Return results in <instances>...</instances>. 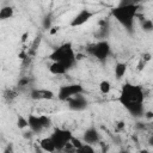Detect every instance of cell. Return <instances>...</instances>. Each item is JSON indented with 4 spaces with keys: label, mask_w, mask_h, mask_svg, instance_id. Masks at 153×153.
Instances as JSON below:
<instances>
[{
    "label": "cell",
    "mask_w": 153,
    "mask_h": 153,
    "mask_svg": "<svg viewBox=\"0 0 153 153\" xmlns=\"http://www.w3.org/2000/svg\"><path fill=\"white\" fill-rule=\"evenodd\" d=\"M127 72V63L124 62H117L116 66H115V69H114V73H115V76L117 80L122 79V76H124Z\"/></svg>",
    "instance_id": "cell-14"
},
{
    "label": "cell",
    "mask_w": 153,
    "mask_h": 153,
    "mask_svg": "<svg viewBox=\"0 0 153 153\" xmlns=\"http://www.w3.org/2000/svg\"><path fill=\"white\" fill-rule=\"evenodd\" d=\"M50 124H51L50 118L44 115H41V116L29 115L27 117V127L30 128L31 133H35V134H39L41 131H43V129L49 128Z\"/></svg>",
    "instance_id": "cell-5"
},
{
    "label": "cell",
    "mask_w": 153,
    "mask_h": 153,
    "mask_svg": "<svg viewBox=\"0 0 153 153\" xmlns=\"http://www.w3.org/2000/svg\"><path fill=\"white\" fill-rule=\"evenodd\" d=\"M140 5L133 4H120L116 7L111 8V16L128 31L131 32L134 27V20L137 14Z\"/></svg>",
    "instance_id": "cell-2"
},
{
    "label": "cell",
    "mask_w": 153,
    "mask_h": 153,
    "mask_svg": "<svg viewBox=\"0 0 153 153\" xmlns=\"http://www.w3.org/2000/svg\"><path fill=\"white\" fill-rule=\"evenodd\" d=\"M49 60L56 61L62 63L67 69H71L75 62H76V55L73 49V44L71 42H66L57 48H55L50 54H49Z\"/></svg>",
    "instance_id": "cell-3"
},
{
    "label": "cell",
    "mask_w": 153,
    "mask_h": 153,
    "mask_svg": "<svg viewBox=\"0 0 153 153\" xmlns=\"http://www.w3.org/2000/svg\"><path fill=\"white\" fill-rule=\"evenodd\" d=\"M143 99L145 93L141 86L134 85L130 82H126L122 86L121 93L118 96V102L133 115V116H142L143 115Z\"/></svg>",
    "instance_id": "cell-1"
},
{
    "label": "cell",
    "mask_w": 153,
    "mask_h": 153,
    "mask_svg": "<svg viewBox=\"0 0 153 153\" xmlns=\"http://www.w3.org/2000/svg\"><path fill=\"white\" fill-rule=\"evenodd\" d=\"M86 50L92 57H94L96 60H98L100 62H104L111 54V47H110L109 42L105 39L98 41L97 43L88 45Z\"/></svg>",
    "instance_id": "cell-4"
},
{
    "label": "cell",
    "mask_w": 153,
    "mask_h": 153,
    "mask_svg": "<svg viewBox=\"0 0 153 153\" xmlns=\"http://www.w3.org/2000/svg\"><path fill=\"white\" fill-rule=\"evenodd\" d=\"M82 141L85 143H90V145H94L97 142H99V133L94 127H90L88 129L85 130L84 135H82Z\"/></svg>",
    "instance_id": "cell-11"
},
{
    "label": "cell",
    "mask_w": 153,
    "mask_h": 153,
    "mask_svg": "<svg viewBox=\"0 0 153 153\" xmlns=\"http://www.w3.org/2000/svg\"><path fill=\"white\" fill-rule=\"evenodd\" d=\"M67 71H68V69H67L62 63L56 62V61H53L51 65L49 66V72H50L51 74H54V75H63V74L67 73Z\"/></svg>",
    "instance_id": "cell-12"
},
{
    "label": "cell",
    "mask_w": 153,
    "mask_h": 153,
    "mask_svg": "<svg viewBox=\"0 0 153 153\" xmlns=\"http://www.w3.org/2000/svg\"><path fill=\"white\" fill-rule=\"evenodd\" d=\"M99 91L103 93V94H108L110 91H111V84L110 81L108 80H103L99 82Z\"/></svg>",
    "instance_id": "cell-16"
},
{
    "label": "cell",
    "mask_w": 153,
    "mask_h": 153,
    "mask_svg": "<svg viewBox=\"0 0 153 153\" xmlns=\"http://www.w3.org/2000/svg\"><path fill=\"white\" fill-rule=\"evenodd\" d=\"M76 152H78V153H93V152H94V149H93L92 145L82 142V145L76 149Z\"/></svg>",
    "instance_id": "cell-17"
},
{
    "label": "cell",
    "mask_w": 153,
    "mask_h": 153,
    "mask_svg": "<svg viewBox=\"0 0 153 153\" xmlns=\"http://www.w3.org/2000/svg\"><path fill=\"white\" fill-rule=\"evenodd\" d=\"M66 102H68V108L71 110H74V111H81V110H85L88 105V102L86 100V98L81 94H76V96H73L72 98L67 99Z\"/></svg>",
    "instance_id": "cell-9"
},
{
    "label": "cell",
    "mask_w": 153,
    "mask_h": 153,
    "mask_svg": "<svg viewBox=\"0 0 153 153\" xmlns=\"http://www.w3.org/2000/svg\"><path fill=\"white\" fill-rule=\"evenodd\" d=\"M53 142H54V146H55V149L56 151H61L71 141V137H72V133L67 129H62V128H55L53 134L50 135Z\"/></svg>",
    "instance_id": "cell-6"
},
{
    "label": "cell",
    "mask_w": 153,
    "mask_h": 153,
    "mask_svg": "<svg viewBox=\"0 0 153 153\" xmlns=\"http://www.w3.org/2000/svg\"><path fill=\"white\" fill-rule=\"evenodd\" d=\"M17 126H18L19 129L26 128V127H27V118H25V117H23L22 115H19L18 118H17Z\"/></svg>",
    "instance_id": "cell-19"
},
{
    "label": "cell",
    "mask_w": 153,
    "mask_h": 153,
    "mask_svg": "<svg viewBox=\"0 0 153 153\" xmlns=\"http://www.w3.org/2000/svg\"><path fill=\"white\" fill-rule=\"evenodd\" d=\"M142 27H143V30H146V31H151V30L153 29V24H152V20H149V19H147V20H143Z\"/></svg>",
    "instance_id": "cell-20"
},
{
    "label": "cell",
    "mask_w": 153,
    "mask_h": 153,
    "mask_svg": "<svg viewBox=\"0 0 153 153\" xmlns=\"http://www.w3.org/2000/svg\"><path fill=\"white\" fill-rule=\"evenodd\" d=\"M39 146H41V148H42L43 151H45V152H55V151H56V149H55V146H54V142H53V140H51L50 136L43 137V139L39 141Z\"/></svg>",
    "instance_id": "cell-13"
},
{
    "label": "cell",
    "mask_w": 153,
    "mask_h": 153,
    "mask_svg": "<svg viewBox=\"0 0 153 153\" xmlns=\"http://www.w3.org/2000/svg\"><path fill=\"white\" fill-rule=\"evenodd\" d=\"M94 16V13L93 12H91L90 10H87V8H82V10H80L73 18H72V20H71V23H69V25L72 26V27H78V26H81V25H84L85 23H87L92 17Z\"/></svg>",
    "instance_id": "cell-8"
},
{
    "label": "cell",
    "mask_w": 153,
    "mask_h": 153,
    "mask_svg": "<svg viewBox=\"0 0 153 153\" xmlns=\"http://www.w3.org/2000/svg\"><path fill=\"white\" fill-rule=\"evenodd\" d=\"M14 14V10L12 6H4L0 8V20L11 19Z\"/></svg>",
    "instance_id": "cell-15"
},
{
    "label": "cell",
    "mask_w": 153,
    "mask_h": 153,
    "mask_svg": "<svg viewBox=\"0 0 153 153\" xmlns=\"http://www.w3.org/2000/svg\"><path fill=\"white\" fill-rule=\"evenodd\" d=\"M146 116H147V117H152V112H147Z\"/></svg>",
    "instance_id": "cell-22"
},
{
    "label": "cell",
    "mask_w": 153,
    "mask_h": 153,
    "mask_svg": "<svg viewBox=\"0 0 153 153\" xmlns=\"http://www.w3.org/2000/svg\"><path fill=\"white\" fill-rule=\"evenodd\" d=\"M84 93V88L81 85L79 84H69V85H62L59 87L57 91V99H60L61 102H66L67 99L72 98L73 96L76 94H82Z\"/></svg>",
    "instance_id": "cell-7"
},
{
    "label": "cell",
    "mask_w": 153,
    "mask_h": 153,
    "mask_svg": "<svg viewBox=\"0 0 153 153\" xmlns=\"http://www.w3.org/2000/svg\"><path fill=\"white\" fill-rule=\"evenodd\" d=\"M145 0H121V4H133V5H140Z\"/></svg>",
    "instance_id": "cell-21"
},
{
    "label": "cell",
    "mask_w": 153,
    "mask_h": 153,
    "mask_svg": "<svg viewBox=\"0 0 153 153\" xmlns=\"http://www.w3.org/2000/svg\"><path fill=\"white\" fill-rule=\"evenodd\" d=\"M17 91L16 90H13V88H10V90H6L5 91V93H4V97L7 99V100H12V99H14L16 97H17Z\"/></svg>",
    "instance_id": "cell-18"
},
{
    "label": "cell",
    "mask_w": 153,
    "mask_h": 153,
    "mask_svg": "<svg viewBox=\"0 0 153 153\" xmlns=\"http://www.w3.org/2000/svg\"><path fill=\"white\" fill-rule=\"evenodd\" d=\"M55 97V93L47 88H32L30 91V98L33 100H50Z\"/></svg>",
    "instance_id": "cell-10"
}]
</instances>
